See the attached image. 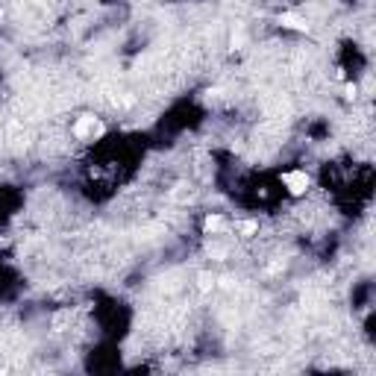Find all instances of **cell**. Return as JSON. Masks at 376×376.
Masks as SVG:
<instances>
[{
	"instance_id": "1",
	"label": "cell",
	"mask_w": 376,
	"mask_h": 376,
	"mask_svg": "<svg viewBox=\"0 0 376 376\" xmlns=\"http://www.w3.org/2000/svg\"><path fill=\"white\" fill-rule=\"evenodd\" d=\"M282 182L288 185V191H291V194H306V191H309V185H312V179H309V174H306V171H288V174L282 176Z\"/></svg>"
},
{
	"instance_id": "2",
	"label": "cell",
	"mask_w": 376,
	"mask_h": 376,
	"mask_svg": "<svg viewBox=\"0 0 376 376\" xmlns=\"http://www.w3.org/2000/svg\"><path fill=\"white\" fill-rule=\"evenodd\" d=\"M74 135H76V138H88V135H103V124H100V121H94L91 115H85L82 121H76V126H74Z\"/></svg>"
},
{
	"instance_id": "3",
	"label": "cell",
	"mask_w": 376,
	"mask_h": 376,
	"mask_svg": "<svg viewBox=\"0 0 376 376\" xmlns=\"http://www.w3.org/2000/svg\"><path fill=\"white\" fill-rule=\"evenodd\" d=\"M279 24H282V26H288V29H300V32H309V24H306L300 15H294V12H285V15L279 18Z\"/></svg>"
},
{
	"instance_id": "4",
	"label": "cell",
	"mask_w": 376,
	"mask_h": 376,
	"mask_svg": "<svg viewBox=\"0 0 376 376\" xmlns=\"http://www.w3.org/2000/svg\"><path fill=\"white\" fill-rule=\"evenodd\" d=\"M221 226H224V218H221V215H209V218H206V224H203V229H206V232H218Z\"/></svg>"
},
{
	"instance_id": "5",
	"label": "cell",
	"mask_w": 376,
	"mask_h": 376,
	"mask_svg": "<svg viewBox=\"0 0 376 376\" xmlns=\"http://www.w3.org/2000/svg\"><path fill=\"white\" fill-rule=\"evenodd\" d=\"M212 288H215V276L200 274V291H212Z\"/></svg>"
},
{
	"instance_id": "6",
	"label": "cell",
	"mask_w": 376,
	"mask_h": 376,
	"mask_svg": "<svg viewBox=\"0 0 376 376\" xmlns=\"http://www.w3.org/2000/svg\"><path fill=\"white\" fill-rule=\"evenodd\" d=\"M241 232H244V235L256 232V224H253V221H244V224H241Z\"/></svg>"
},
{
	"instance_id": "7",
	"label": "cell",
	"mask_w": 376,
	"mask_h": 376,
	"mask_svg": "<svg viewBox=\"0 0 376 376\" xmlns=\"http://www.w3.org/2000/svg\"><path fill=\"white\" fill-rule=\"evenodd\" d=\"M209 256H218V259H224V256H226V250L215 244V247H209Z\"/></svg>"
},
{
	"instance_id": "8",
	"label": "cell",
	"mask_w": 376,
	"mask_h": 376,
	"mask_svg": "<svg viewBox=\"0 0 376 376\" xmlns=\"http://www.w3.org/2000/svg\"><path fill=\"white\" fill-rule=\"evenodd\" d=\"M241 44H244V32H235L232 35V47H241Z\"/></svg>"
},
{
	"instance_id": "9",
	"label": "cell",
	"mask_w": 376,
	"mask_h": 376,
	"mask_svg": "<svg viewBox=\"0 0 376 376\" xmlns=\"http://www.w3.org/2000/svg\"><path fill=\"white\" fill-rule=\"evenodd\" d=\"M221 288H232V279L229 276H221Z\"/></svg>"
}]
</instances>
